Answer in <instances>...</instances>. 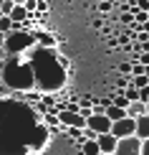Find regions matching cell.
<instances>
[{"label": "cell", "mask_w": 149, "mask_h": 155, "mask_svg": "<svg viewBox=\"0 0 149 155\" xmlns=\"http://www.w3.org/2000/svg\"><path fill=\"white\" fill-rule=\"evenodd\" d=\"M28 66H23L20 61H8L5 64V84L13 89H30L33 87V71H25Z\"/></svg>", "instance_id": "6da1fadb"}, {"label": "cell", "mask_w": 149, "mask_h": 155, "mask_svg": "<svg viewBox=\"0 0 149 155\" xmlns=\"http://www.w3.org/2000/svg\"><path fill=\"white\" fill-rule=\"evenodd\" d=\"M114 155H141V140L137 135H129V137H119L114 147Z\"/></svg>", "instance_id": "7a4b0ae2"}, {"label": "cell", "mask_w": 149, "mask_h": 155, "mask_svg": "<svg viewBox=\"0 0 149 155\" xmlns=\"http://www.w3.org/2000/svg\"><path fill=\"white\" fill-rule=\"evenodd\" d=\"M58 122L63 127H79V130L86 127V117L81 112H73V109H58Z\"/></svg>", "instance_id": "3957f363"}, {"label": "cell", "mask_w": 149, "mask_h": 155, "mask_svg": "<svg viewBox=\"0 0 149 155\" xmlns=\"http://www.w3.org/2000/svg\"><path fill=\"white\" fill-rule=\"evenodd\" d=\"M86 127H88V130H94L96 135H101V132L111 130V120H109L106 114H101V112H94V114H88V117H86Z\"/></svg>", "instance_id": "277c9868"}, {"label": "cell", "mask_w": 149, "mask_h": 155, "mask_svg": "<svg viewBox=\"0 0 149 155\" xmlns=\"http://www.w3.org/2000/svg\"><path fill=\"white\" fill-rule=\"evenodd\" d=\"M134 127H137V122H134V117H121V120H114L111 122V135H116V137H129V135H134Z\"/></svg>", "instance_id": "5b68a950"}, {"label": "cell", "mask_w": 149, "mask_h": 155, "mask_svg": "<svg viewBox=\"0 0 149 155\" xmlns=\"http://www.w3.org/2000/svg\"><path fill=\"white\" fill-rule=\"evenodd\" d=\"M116 135L111 132H101V135H96V143H99V150L101 153H114V147H116Z\"/></svg>", "instance_id": "8992f818"}, {"label": "cell", "mask_w": 149, "mask_h": 155, "mask_svg": "<svg viewBox=\"0 0 149 155\" xmlns=\"http://www.w3.org/2000/svg\"><path fill=\"white\" fill-rule=\"evenodd\" d=\"M134 122H137V127H134V135H137L139 140H147V137H149V112L139 114Z\"/></svg>", "instance_id": "52a82bcc"}, {"label": "cell", "mask_w": 149, "mask_h": 155, "mask_svg": "<svg viewBox=\"0 0 149 155\" xmlns=\"http://www.w3.org/2000/svg\"><path fill=\"white\" fill-rule=\"evenodd\" d=\"M144 112H147V104H144L141 99H134V102H129V104H126V117H134V120H137L139 114H144Z\"/></svg>", "instance_id": "ba28073f"}, {"label": "cell", "mask_w": 149, "mask_h": 155, "mask_svg": "<svg viewBox=\"0 0 149 155\" xmlns=\"http://www.w3.org/2000/svg\"><path fill=\"white\" fill-rule=\"evenodd\" d=\"M104 114H106L109 120H121V117H126V109H121V107H116V104H111V102H109L106 107H104Z\"/></svg>", "instance_id": "9c48e42d"}, {"label": "cell", "mask_w": 149, "mask_h": 155, "mask_svg": "<svg viewBox=\"0 0 149 155\" xmlns=\"http://www.w3.org/2000/svg\"><path fill=\"white\" fill-rule=\"evenodd\" d=\"M28 15H30V13H28V10H25V8H23V5H13V10L8 13V18H10V21H13V23H23V21H25V18H28Z\"/></svg>", "instance_id": "30bf717a"}, {"label": "cell", "mask_w": 149, "mask_h": 155, "mask_svg": "<svg viewBox=\"0 0 149 155\" xmlns=\"http://www.w3.org/2000/svg\"><path fill=\"white\" fill-rule=\"evenodd\" d=\"M81 155H101V150H99V143L96 140H81Z\"/></svg>", "instance_id": "8fae6325"}, {"label": "cell", "mask_w": 149, "mask_h": 155, "mask_svg": "<svg viewBox=\"0 0 149 155\" xmlns=\"http://www.w3.org/2000/svg\"><path fill=\"white\" fill-rule=\"evenodd\" d=\"M109 99H111V104H116V107H121V109H126V104H129V99L124 97V92H114L111 97H109Z\"/></svg>", "instance_id": "7c38bea8"}, {"label": "cell", "mask_w": 149, "mask_h": 155, "mask_svg": "<svg viewBox=\"0 0 149 155\" xmlns=\"http://www.w3.org/2000/svg\"><path fill=\"white\" fill-rule=\"evenodd\" d=\"M129 81H132L137 89H141V87H147V84H149V76L147 74H132V79H129Z\"/></svg>", "instance_id": "4fadbf2b"}, {"label": "cell", "mask_w": 149, "mask_h": 155, "mask_svg": "<svg viewBox=\"0 0 149 155\" xmlns=\"http://www.w3.org/2000/svg\"><path fill=\"white\" fill-rule=\"evenodd\" d=\"M124 97H126V99H129V102H134V99H139V89H137V87H134V84H132V81H129V84H126V87H124Z\"/></svg>", "instance_id": "5bb4252c"}, {"label": "cell", "mask_w": 149, "mask_h": 155, "mask_svg": "<svg viewBox=\"0 0 149 155\" xmlns=\"http://www.w3.org/2000/svg\"><path fill=\"white\" fill-rule=\"evenodd\" d=\"M10 31H13V21H10L8 15H0V33H3V36H8Z\"/></svg>", "instance_id": "9a60e30c"}, {"label": "cell", "mask_w": 149, "mask_h": 155, "mask_svg": "<svg viewBox=\"0 0 149 155\" xmlns=\"http://www.w3.org/2000/svg\"><path fill=\"white\" fill-rule=\"evenodd\" d=\"M13 5H15L13 0H3V3H0V15H8V13L13 10Z\"/></svg>", "instance_id": "2e32d148"}, {"label": "cell", "mask_w": 149, "mask_h": 155, "mask_svg": "<svg viewBox=\"0 0 149 155\" xmlns=\"http://www.w3.org/2000/svg\"><path fill=\"white\" fill-rule=\"evenodd\" d=\"M23 8L28 10V13H36V10H38V0H25V3H23Z\"/></svg>", "instance_id": "e0dca14e"}, {"label": "cell", "mask_w": 149, "mask_h": 155, "mask_svg": "<svg viewBox=\"0 0 149 155\" xmlns=\"http://www.w3.org/2000/svg\"><path fill=\"white\" fill-rule=\"evenodd\" d=\"M121 23H124V25H132V23H134V13L124 10V15H121Z\"/></svg>", "instance_id": "ac0fdd59"}, {"label": "cell", "mask_w": 149, "mask_h": 155, "mask_svg": "<svg viewBox=\"0 0 149 155\" xmlns=\"http://www.w3.org/2000/svg\"><path fill=\"white\" fill-rule=\"evenodd\" d=\"M139 99H141V102L147 104V99H149V84H147V87H141V89H139Z\"/></svg>", "instance_id": "d6986e66"}, {"label": "cell", "mask_w": 149, "mask_h": 155, "mask_svg": "<svg viewBox=\"0 0 149 155\" xmlns=\"http://www.w3.org/2000/svg\"><path fill=\"white\" fill-rule=\"evenodd\" d=\"M43 10H48V0H38V10L36 13H43Z\"/></svg>", "instance_id": "ffe728a7"}, {"label": "cell", "mask_w": 149, "mask_h": 155, "mask_svg": "<svg viewBox=\"0 0 149 155\" xmlns=\"http://www.w3.org/2000/svg\"><path fill=\"white\" fill-rule=\"evenodd\" d=\"M46 122L48 125H58V114H46Z\"/></svg>", "instance_id": "44dd1931"}, {"label": "cell", "mask_w": 149, "mask_h": 155, "mask_svg": "<svg viewBox=\"0 0 149 155\" xmlns=\"http://www.w3.org/2000/svg\"><path fill=\"white\" fill-rule=\"evenodd\" d=\"M141 155H149V137L141 140Z\"/></svg>", "instance_id": "7402d4cb"}, {"label": "cell", "mask_w": 149, "mask_h": 155, "mask_svg": "<svg viewBox=\"0 0 149 155\" xmlns=\"http://www.w3.org/2000/svg\"><path fill=\"white\" fill-rule=\"evenodd\" d=\"M13 3H15V5H23V3H25V0H13Z\"/></svg>", "instance_id": "603a6c76"}, {"label": "cell", "mask_w": 149, "mask_h": 155, "mask_svg": "<svg viewBox=\"0 0 149 155\" xmlns=\"http://www.w3.org/2000/svg\"><path fill=\"white\" fill-rule=\"evenodd\" d=\"M144 74H147V76H149V64H147V66H144Z\"/></svg>", "instance_id": "cb8c5ba5"}, {"label": "cell", "mask_w": 149, "mask_h": 155, "mask_svg": "<svg viewBox=\"0 0 149 155\" xmlns=\"http://www.w3.org/2000/svg\"><path fill=\"white\" fill-rule=\"evenodd\" d=\"M147 112H149V99H147Z\"/></svg>", "instance_id": "d4e9b609"}, {"label": "cell", "mask_w": 149, "mask_h": 155, "mask_svg": "<svg viewBox=\"0 0 149 155\" xmlns=\"http://www.w3.org/2000/svg\"><path fill=\"white\" fill-rule=\"evenodd\" d=\"M101 155H114V153H101Z\"/></svg>", "instance_id": "484cf974"}]
</instances>
